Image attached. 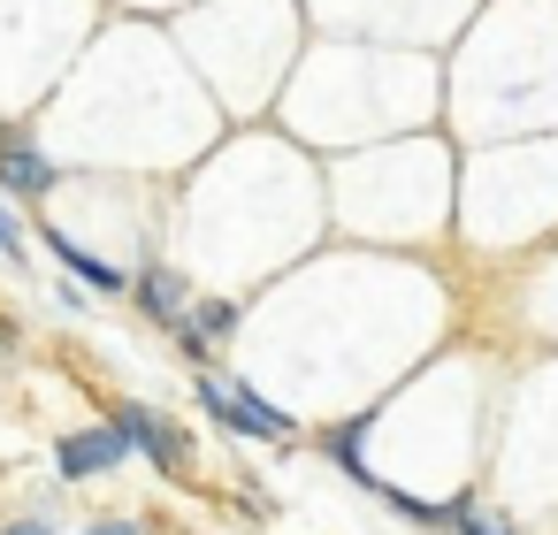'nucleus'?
<instances>
[{
  "label": "nucleus",
  "mask_w": 558,
  "mask_h": 535,
  "mask_svg": "<svg viewBox=\"0 0 558 535\" xmlns=\"http://www.w3.org/2000/svg\"><path fill=\"white\" fill-rule=\"evenodd\" d=\"M54 192H62L54 154H47L32 131L0 123V199H24V207H39V199H54Z\"/></svg>",
  "instance_id": "obj_1"
},
{
  "label": "nucleus",
  "mask_w": 558,
  "mask_h": 535,
  "mask_svg": "<svg viewBox=\"0 0 558 535\" xmlns=\"http://www.w3.org/2000/svg\"><path fill=\"white\" fill-rule=\"evenodd\" d=\"M0 260L24 268V222H16V199H0Z\"/></svg>",
  "instance_id": "obj_8"
},
{
  "label": "nucleus",
  "mask_w": 558,
  "mask_h": 535,
  "mask_svg": "<svg viewBox=\"0 0 558 535\" xmlns=\"http://www.w3.org/2000/svg\"><path fill=\"white\" fill-rule=\"evenodd\" d=\"M451 527L459 535H520L505 512H489V504H451Z\"/></svg>",
  "instance_id": "obj_7"
},
{
  "label": "nucleus",
  "mask_w": 558,
  "mask_h": 535,
  "mask_svg": "<svg viewBox=\"0 0 558 535\" xmlns=\"http://www.w3.org/2000/svg\"><path fill=\"white\" fill-rule=\"evenodd\" d=\"M0 535H54V520H47V512H32V520H9Z\"/></svg>",
  "instance_id": "obj_9"
},
{
  "label": "nucleus",
  "mask_w": 558,
  "mask_h": 535,
  "mask_svg": "<svg viewBox=\"0 0 558 535\" xmlns=\"http://www.w3.org/2000/svg\"><path fill=\"white\" fill-rule=\"evenodd\" d=\"M39 245H47V253H54V260H62V268H70L77 283H85V291H131V276H123L116 260L85 253V245H77V238H70L62 222H47V230H39Z\"/></svg>",
  "instance_id": "obj_6"
},
{
  "label": "nucleus",
  "mask_w": 558,
  "mask_h": 535,
  "mask_svg": "<svg viewBox=\"0 0 558 535\" xmlns=\"http://www.w3.org/2000/svg\"><path fill=\"white\" fill-rule=\"evenodd\" d=\"M116 428H123V443H131V451H146L161 474H184V428H177L169 413H154V405H123V413H116Z\"/></svg>",
  "instance_id": "obj_4"
},
{
  "label": "nucleus",
  "mask_w": 558,
  "mask_h": 535,
  "mask_svg": "<svg viewBox=\"0 0 558 535\" xmlns=\"http://www.w3.org/2000/svg\"><path fill=\"white\" fill-rule=\"evenodd\" d=\"M131 459V443H123V428L108 421V428H70L62 443H54V466H62V482H93V474H116Z\"/></svg>",
  "instance_id": "obj_3"
},
{
  "label": "nucleus",
  "mask_w": 558,
  "mask_h": 535,
  "mask_svg": "<svg viewBox=\"0 0 558 535\" xmlns=\"http://www.w3.org/2000/svg\"><path fill=\"white\" fill-rule=\"evenodd\" d=\"M131 299H138V314H146V321L177 329V321H184V306H192V283H184L169 260H146V268L131 276Z\"/></svg>",
  "instance_id": "obj_5"
},
{
  "label": "nucleus",
  "mask_w": 558,
  "mask_h": 535,
  "mask_svg": "<svg viewBox=\"0 0 558 535\" xmlns=\"http://www.w3.org/2000/svg\"><path fill=\"white\" fill-rule=\"evenodd\" d=\"M85 535H138V527H131V520H93Z\"/></svg>",
  "instance_id": "obj_10"
},
{
  "label": "nucleus",
  "mask_w": 558,
  "mask_h": 535,
  "mask_svg": "<svg viewBox=\"0 0 558 535\" xmlns=\"http://www.w3.org/2000/svg\"><path fill=\"white\" fill-rule=\"evenodd\" d=\"M199 398H207L215 421H230V428H245V436H268V443L291 436V413H276L260 390H245V382H230V375H215V367L199 375Z\"/></svg>",
  "instance_id": "obj_2"
}]
</instances>
